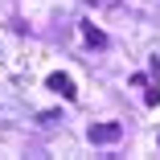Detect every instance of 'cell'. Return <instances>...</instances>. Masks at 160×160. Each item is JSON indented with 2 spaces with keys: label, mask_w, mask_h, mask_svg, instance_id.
Returning a JSON list of instances; mask_svg holds the SVG:
<instances>
[{
  "label": "cell",
  "mask_w": 160,
  "mask_h": 160,
  "mask_svg": "<svg viewBox=\"0 0 160 160\" xmlns=\"http://www.w3.org/2000/svg\"><path fill=\"white\" fill-rule=\"evenodd\" d=\"M90 144H115L123 136V123H90Z\"/></svg>",
  "instance_id": "cell-1"
},
{
  "label": "cell",
  "mask_w": 160,
  "mask_h": 160,
  "mask_svg": "<svg viewBox=\"0 0 160 160\" xmlns=\"http://www.w3.org/2000/svg\"><path fill=\"white\" fill-rule=\"evenodd\" d=\"M45 82H49V90L62 94V99H78V90H74V78H70V74H49Z\"/></svg>",
  "instance_id": "cell-2"
},
{
  "label": "cell",
  "mask_w": 160,
  "mask_h": 160,
  "mask_svg": "<svg viewBox=\"0 0 160 160\" xmlns=\"http://www.w3.org/2000/svg\"><path fill=\"white\" fill-rule=\"evenodd\" d=\"M82 37H86V45H94V49L107 45V33H103V29H94L90 21H82Z\"/></svg>",
  "instance_id": "cell-3"
}]
</instances>
